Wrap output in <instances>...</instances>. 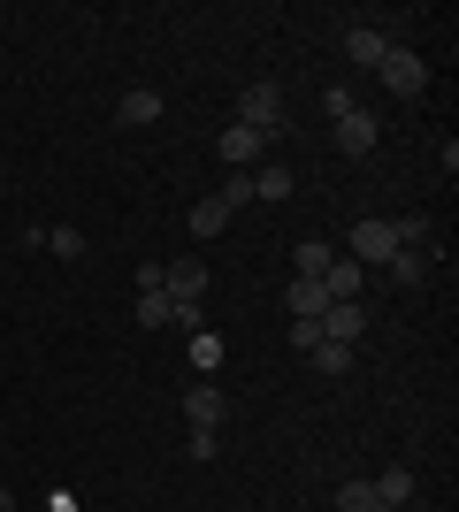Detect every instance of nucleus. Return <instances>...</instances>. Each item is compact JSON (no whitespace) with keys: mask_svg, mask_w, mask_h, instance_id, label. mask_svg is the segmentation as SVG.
Here are the masks:
<instances>
[{"mask_svg":"<svg viewBox=\"0 0 459 512\" xmlns=\"http://www.w3.org/2000/svg\"><path fill=\"white\" fill-rule=\"evenodd\" d=\"M238 123L253 130V138H284V85H245L238 92Z\"/></svg>","mask_w":459,"mask_h":512,"instance_id":"f257e3e1","label":"nucleus"},{"mask_svg":"<svg viewBox=\"0 0 459 512\" xmlns=\"http://www.w3.org/2000/svg\"><path fill=\"white\" fill-rule=\"evenodd\" d=\"M375 77H383V92H398V100H421V92H429V62H421L414 46H391V54L375 62Z\"/></svg>","mask_w":459,"mask_h":512,"instance_id":"f03ea898","label":"nucleus"},{"mask_svg":"<svg viewBox=\"0 0 459 512\" xmlns=\"http://www.w3.org/2000/svg\"><path fill=\"white\" fill-rule=\"evenodd\" d=\"M406 237H398V222H383V214H368V222H352V260L360 268H383V260L398 253Z\"/></svg>","mask_w":459,"mask_h":512,"instance_id":"7ed1b4c3","label":"nucleus"},{"mask_svg":"<svg viewBox=\"0 0 459 512\" xmlns=\"http://www.w3.org/2000/svg\"><path fill=\"white\" fill-rule=\"evenodd\" d=\"M161 291H169L176 306H199L207 299V268H199V260H161Z\"/></svg>","mask_w":459,"mask_h":512,"instance_id":"20e7f679","label":"nucleus"},{"mask_svg":"<svg viewBox=\"0 0 459 512\" xmlns=\"http://www.w3.org/2000/svg\"><path fill=\"white\" fill-rule=\"evenodd\" d=\"M322 337L329 344H360V337H368V306H360V299H337L322 314Z\"/></svg>","mask_w":459,"mask_h":512,"instance_id":"39448f33","label":"nucleus"},{"mask_svg":"<svg viewBox=\"0 0 459 512\" xmlns=\"http://www.w3.org/2000/svg\"><path fill=\"white\" fill-rule=\"evenodd\" d=\"M215 153H222V161H230V169H261L268 138H253V130H245V123H230V130H222V138H215Z\"/></svg>","mask_w":459,"mask_h":512,"instance_id":"423d86ee","label":"nucleus"},{"mask_svg":"<svg viewBox=\"0 0 459 512\" xmlns=\"http://www.w3.org/2000/svg\"><path fill=\"white\" fill-rule=\"evenodd\" d=\"M184 421H192V428H222V421H230V398H222L215 383L184 390Z\"/></svg>","mask_w":459,"mask_h":512,"instance_id":"0eeeda50","label":"nucleus"},{"mask_svg":"<svg viewBox=\"0 0 459 512\" xmlns=\"http://www.w3.org/2000/svg\"><path fill=\"white\" fill-rule=\"evenodd\" d=\"M360 283H368V268H360L352 253H337V260L322 268V291H329V306H337V299H360Z\"/></svg>","mask_w":459,"mask_h":512,"instance_id":"6e6552de","label":"nucleus"},{"mask_svg":"<svg viewBox=\"0 0 459 512\" xmlns=\"http://www.w3.org/2000/svg\"><path fill=\"white\" fill-rule=\"evenodd\" d=\"M284 306H291V321H322V314H329V291H322L314 276H291Z\"/></svg>","mask_w":459,"mask_h":512,"instance_id":"1a4fd4ad","label":"nucleus"},{"mask_svg":"<svg viewBox=\"0 0 459 512\" xmlns=\"http://www.w3.org/2000/svg\"><path fill=\"white\" fill-rule=\"evenodd\" d=\"M368 490H375V505L406 512V505H414V467H383V474H375V482H368Z\"/></svg>","mask_w":459,"mask_h":512,"instance_id":"9d476101","label":"nucleus"},{"mask_svg":"<svg viewBox=\"0 0 459 512\" xmlns=\"http://www.w3.org/2000/svg\"><path fill=\"white\" fill-rule=\"evenodd\" d=\"M383 268H391V283H406V291H414V283L429 276V268H437V253H429V245H398V253L383 260Z\"/></svg>","mask_w":459,"mask_h":512,"instance_id":"9b49d317","label":"nucleus"},{"mask_svg":"<svg viewBox=\"0 0 459 512\" xmlns=\"http://www.w3.org/2000/svg\"><path fill=\"white\" fill-rule=\"evenodd\" d=\"M345 54H352V62H360V69H375V62H383V54H391V39H383L375 23H352V31H345Z\"/></svg>","mask_w":459,"mask_h":512,"instance_id":"f8f14e48","label":"nucleus"},{"mask_svg":"<svg viewBox=\"0 0 459 512\" xmlns=\"http://www.w3.org/2000/svg\"><path fill=\"white\" fill-rule=\"evenodd\" d=\"M337 146H345V153H368V146H375V115H368V107L337 115Z\"/></svg>","mask_w":459,"mask_h":512,"instance_id":"ddd939ff","label":"nucleus"},{"mask_svg":"<svg viewBox=\"0 0 459 512\" xmlns=\"http://www.w3.org/2000/svg\"><path fill=\"white\" fill-rule=\"evenodd\" d=\"M299 192V176L284 169V161H261V169H253V199H291Z\"/></svg>","mask_w":459,"mask_h":512,"instance_id":"4468645a","label":"nucleus"},{"mask_svg":"<svg viewBox=\"0 0 459 512\" xmlns=\"http://www.w3.org/2000/svg\"><path fill=\"white\" fill-rule=\"evenodd\" d=\"M115 115H123V123H131V130L161 123V92H146V85H138V92H123V107H115Z\"/></svg>","mask_w":459,"mask_h":512,"instance_id":"2eb2a0df","label":"nucleus"},{"mask_svg":"<svg viewBox=\"0 0 459 512\" xmlns=\"http://www.w3.org/2000/svg\"><path fill=\"white\" fill-rule=\"evenodd\" d=\"M169 321H176L169 291H138V329H169Z\"/></svg>","mask_w":459,"mask_h":512,"instance_id":"dca6fc26","label":"nucleus"},{"mask_svg":"<svg viewBox=\"0 0 459 512\" xmlns=\"http://www.w3.org/2000/svg\"><path fill=\"white\" fill-rule=\"evenodd\" d=\"M306 360H314V367H322V375H329V383H337V375H352V344H314V352H306Z\"/></svg>","mask_w":459,"mask_h":512,"instance_id":"f3484780","label":"nucleus"},{"mask_svg":"<svg viewBox=\"0 0 459 512\" xmlns=\"http://www.w3.org/2000/svg\"><path fill=\"white\" fill-rule=\"evenodd\" d=\"M329 260H337V253H329L322 237H306L299 253H291V268H299V276H314V283H322V268H329Z\"/></svg>","mask_w":459,"mask_h":512,"instance_id":"a211bd4d","label":"nucleus"},{"mask_svg":"<svg viewBox=\"0 0 459 512\" xmlns=\"http://www.w3.org/2000/svg\"><path fill=\"white\" fill-rule=\"evenodd\" d=\"M192 367H199V375H215V367H222V337H215V329H192Z\"/></svg>","mask_w":459,"mask_h":512,"instance_id":"6ab92c4d","label":"nucleus"},{"mask_svg":"<svg viewBox=\"0 0 459 512\" xmlns=\"http://www.w3.org/2000/svg\"><path fill=\"white\" fill-rule=\"evenodd\" d=\"M222 222H230V207H222V199H199V207H192V237H215Z\"/></svg>","mask_w":459,"mask_h":512,"instance_id":"aec40b11","label":"nucleus"},{"mask_svg":"<svg viewBox=\"0 0 459 512\" xmlns=\"http://www.w3.org/2000/svg\"><path fill=\"white\" fill-rule=\"evenodd\" d=\"M337 512H391V505H375L368 482H345V490H337Z\"/></svg>","mask_w":459,"mask_h":512,"instance_id":"412c9836","label":"nucleus"},{"mask_svg":"<svg viewBox=\"0 0 459 512\" xmlns=\"http://www.w3.org/2000/svg\"><path fill=\"white\" fill-rule=\"evenodd\" d=\"M322 107H329V115H352L360 100H352V85H322Z\"/></svg>","mask_w":459,"mask_h":512,"instance_id":"4be33fe9","label":"nucleus"},{"mask_svg":"<svg viewBox=\"0 0 459 512\" xmlns=\"http://www.w3.org/2000/svg\"><path fill=\"white\" fill-rule=\"evenodd\" d=\"M46 245H54L62 260H77V253H85V237H77V230H46Z\"/></svg>","mask_w":459,"mask_h":512,"instance_id":"5701e85b","label":"nucleus"},{"mask_svg":"<svg viewBox=\"0 0 459 512\" xmlns=\"http://www.w3.org/2000/svg\"><path fill=\"white\" fill-rule=\"evenodd\" d=\"M222 451V428H192V459H215Z\"/></svg>","mask_w":459,"mask_h":512,"instance_id":"b1692460","label":"nucleus"},{"mask_svg":"<svg viewBox=\"0 0 459 512\" xmlns=\"http://www.w3.org/2000/svg\"><path fill=\"white\" fill-rule=\"evenodd\" d=\"M0 512H16V497H8V490H0Z\"/></svg>","mask_w":459,"mask_h":512,"instance_id":"393cba45","label":"nucleus"}]
</instances>
